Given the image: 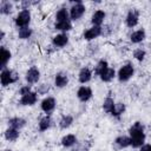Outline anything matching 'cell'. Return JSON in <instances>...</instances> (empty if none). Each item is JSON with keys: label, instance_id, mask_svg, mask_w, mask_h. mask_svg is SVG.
<instances>
[{"label": "cell", "instance_id": "6da1fadb", "mask_svg": "<svg viewBox=\"0 0 151 151\" xmlns=\"http://www.w3.org/2000/svg\"><path fill=\"white\" fill-rule=\"evenodd\" d=\"M130 134H131V145L133 147H139L144 144L145 134H144V127L142 123L136 122L130 129Z\"/></svg>", "mask_w": 151, "mask_h": 151}, {"label": "cell", "instance_id": "7a4b0ae2", "mask_svg": "<svg viewBox=\"0 0 151 151\" xmlns=\"http://www.w3.org/2000/svg\"><path fill=\"white\" fill-rule=\"evenodd\" d=\"M29 21H31V14H29L28 9L21 11V12L17 15V18H15V24H17V26H19L20 28L27 27V25L29 24Z\"/></svg>", "mask_w": 151, "mask_h": 151}, {"label": "cell", "instance_id": "3957f363", "mask_svg": "<svg viewBox=\"0 0 151 151\" xmlns=\"http://www.w3.org/2000/svg\"><path fill=\"white\" fill-rule=\"evenodd\" d=\"M0 79H1L2 86H7V85L14 83L18 79V76L13 71H11V70H2L1 76H0Z\"/></svg>", "mask_w": 151, "mask_h": 151}, {"label": "cell", "instance_id": "277c9868", "mask_svg": "<svg viewBox=\"0 0 151 151\" xmlns=\"http://www.w3.org/2000/svg\"><path fill=\"white\" fill-rule=\"evenodd\" d=\"M132 74H133V67H132V65L131 64H126V65H124L119 70L118 78H119L120 81H126V80H129L132 77Z\"/></svg>", "mask_w": 151, "mask_h": 151}, {"label": "cell", "instance_id": "5b68a950", "mask_svg": "<svg viewBox=\"0 0 151 151\" xmlns=\"http://www.w3.org/2000/svg\"><path fill=\"white\" fill-rule=\"evenodd\" d=\"M84 12H85V6L83 4H76L74 6H72L71 12H70V15H71V18L73 20H77V19H79V18L83 17Z\"/></svg>", "mask_w": 151, "mask_h": 151}, {"label": "cell", "instance_id": "8992f818", "mask_svg": "<svg viewBox=\"0 0 151 151\" xmlns=\"http://www.w3.org/2000/svg\"><path fill=\"white\" fill-rule=\"evenodd\" d=\"M39 77H40V72H39V70H38L35 66L31 67V68L27 71V73H26V80H27V83H29V84L37 83V81L39 80Z\"/></svg>", "mask_w": 151, "mask_h": 151}, {"label": "cell", "instance_id": "52a82bcc", "mask_svg": "<svg viewBox=\"0 0 151 151\" xmlns=\"http://www.w3.org/2000/svg\"><path fill=\"white\" fill-rule=\"evenodd\" d=\"M101 34V27L100 26H93L91 28H88L85 33H84V38L86 40H92L97 37H99Z\"/></svg>", "mask_w": 151, "mask_h": 151}, {"label": "cell", "instance_id": "ba28073f", "mask_svg": "<svg viewBox=\"0 0 151 151\" xmlns=\"http://www.w3.org/2000/svg\"><path fill=\"white\" fill-rule=\"evenodd\" d=\"M54 107H55V99L52 98V97H48V98L44 99L42 103H41V109L46 113L52 112L54 110Z\"/></svg>", "mask_w": 151, "mask_h": 151}, {"label": "cell", "instance_id": "9c48e42d", "mask_svg": "<svg viewBox=\"0 0 151 151\" xmlns=\"http://www.w3.org/2000/svg\"><path fill=\"white\" fill-rule=\"evenodd\" d=\"M77 96H78V98H79L81 101H87V100L92 97V91H91V88L87 87V86H81V87L78 90Z\"/></svg>", "mask_w": 151, "mask_h": 151}, {"label": "cell", "instance_id": "30bf717a", "mask_svg": "<svg viewBox=\"0 0 151 151\" xmlns=\"http://www.w3.org/2000/svg\"><path fill=\"white\" fill-rule=\"evenodd\" d=\"M138 11L136 9H131L129 13H127V17H126V25L129 27H134L137 24H138Z\"/></svg>", "mask_w": 151, "mask_h": 151}, {"label": "cell", "instance_id": "8fae6325", "mask_svg": "<svg viewBox=\"0 0 151 151\" xmlns=\"http://www.w3.org/2000/svg\"><path fill=\"white\" fill-rule=\"evenodd\" d=\"M35 101H37V93H34V92H29V93L22 96L20 99V104H22V105H33V104H35Z\"/></svg>", "mask_w": 151, "mask_h": 151}, {"label": "cell", "instance_id": "7c38bea8", "mask_svg": "<svg viewBox=\"0 0 151 151\" xmlns=\"http://www.w3.org/2000/svg\"><path fill=\"white\" fill-rule=\"evenodd\" d=\"M67 41H68V37L66 34H58V35H55L53 38V44L55 46H58V47L65 46L67 44Z\"/></svg>", "mask_w": 151, "mask_h": 151}, {"label": "cell", "instance_id": "4fadbf2b", "mask_svg": "<svg viewBox=\"0 0 151 151\" xmlns=\"http://www.w3.org/2000/svg\"><path fill=\"white\" fill-rule=\"evenodd\" d=\"M54 83H55V86H58V87H64V86L67 85L68 78H67V76L64 74V73H58V74L55 76Z\"/></svg>", "mask_w": 151, "mask_h": 151}, {"label": "cell", "instance_id": "5bb4252c", "mask_svg": "<svg viewBox=\"0 0 151 151\" xmlns=\"http://www.w3.org/2000/svg\"><path fill=\"white\" fill-rule=\"evenodd\" d=\"M8 124H9L11 127L19 130V129H21V127L25 126L26 120L22 119V118H18V117H17V118H12V119H9V120H8Z\"/></svg>", "mask_w": 151, "mask_h": 151}, {"label": "cell", "instance_id": "9a60e30c", "mask_svg": "<svg viewBox=\"0 0 151 151\" xmlns=\"http://www.w3.org/2000/svg\"><path fill=\"white\" fill-rule=\"evenodd\" d=\"M104 19H105V13L103 11H97L92 15V24L94 26H99L104 21Z\"/></svg>", "mask_w": 151, "mask_h": 151}, {"label": "cell", "instance_id": "2e32d148", "mask_svg": "<svg viewBox=\"0 0 151 151\" xmlns=\"http://www.w3.org/2000/svg\"><path fill=\"white\" fill-rule=\"evenodd\" d=\"M91 76H92V74H91V71H90L87 67L81 68V70H80V72H79V81H80V83H83V84H85V83L90 81Z\"/></svg>", "mask_w": 151, "mask_h": 151}, {"label": "cell", "instance_id": "e0dca14e", "mask_svg": "<svg viewBox=\"0 0 151 151\" xmlns=\"http://www.w3.org/2000/svg\"><path fill=\"white\" fill-rule=\"evenodd\" d=\"M145 39V32L143 29H139V31H136L131 34V41L132 42H140Z\"/></svg>", "mask_w": 151, "mask_h": 151}, {"label": "cell", "instance_id": "ac0fdd59", "mask_svg": "<svg viewBox=\"0 0 151 151\" xmlns=\"http://www.w3.org/2000/svg\"><path fill=\"white\" fill-rule=\"evenodd\" d=\"M116 144L119 147H127L131 145V138H129L126 136H120L116 139Z\"/></svg>", "mask_w": 151, "mask_h": 151}, {"label": "cell", "instance_id": "d6986e66", "mask_svg": "<svg viewBox=\"0 0 151 151\" xmlns=\"http://www.w3.org/2000/svg\"><path fill=\"white\" fill-rule=\"evenodd\" d=\"M19 137V132L17 129H13V127H9L6 130L5 132V138L7 140H15L17 138Z\"/></svg>", "mask_w": 151, "mask_h": 151}, {"label": "cell", "instance_id": "ffe728a7", "mask_svg": "<svg viewBox=\"0 0 151 151\" xmlns=\"http://www.w3.org/2000/svg\"><path fill=\"white\" fill-rule=\"evenodd\" d=\"M76 142H77V138H76L74 134H67V136H65V137L61 139V144H63L64 146H66V147L72 146L73 144H76Z\"/></svg>", "mask_w": 151, "mask_h": 151}, {"label": "cell", "instance_id": "44dd1931", "mask_svg": "<svg viewBox=\"0 0 151 151\" xmlns=\"http://www.w3.org/2000/svg\"><path fill=\"white\" fill-rule=\"evenodd\" d=\"M11 59V52L7 51L5 47H1V67L4 68L7 64V61Z\"/></svg>", "mask_w": 151, "mask_h": 151}, {"label": "cell", "instance_id": "7402d4cb", "mask_svg": "<svg viewBox=\"0 0 151 151\" xmlns=\"http://www.w3.org/2000/svg\"><path fill=\"white\" fill-rule=\"evenodd\" d=\"M51 123H52V120H51V118H50L48 116L41 118V120H40V123H39V130H40V131L47 130V129L51 126Z\"/></svg>", "mask_w": 151, "mask_h": 151}, {"label": "cell", "instance_id": "603a6c76", "mask_svg": "<svg viewBox=\"0 0 151 151\" xmlns=\"http://www.w3.org/2000/svg\"><path fill=\"white\" fill-rule=\"evenodd\" d=\"M107 68H109V67H107V63H106L105 60H100V61L97 64V66H96V74L101 76Z\"/></svg>", "mask_w": 151, "mask_h": 151}, {"label": "cell", "instance_id": "cb8c5ba5", "mask_svg": "<svg viewBox=\"0 0 151 151\" xmlns=\"http://www.w3.org/2000/svg\"><path fill=\"white\" fill-rule=\"evenodd\" d=\"M55 18H57V22L66 21V20H68V13H67V11H66L65 8H61V9H59V11L57 12Z\"/></svg>", "mask_w": 151, "mask_h": 151}, {"label": "cell", "instance_id": "d4e9b609", "mask_svg": "<svg viewBox=\"0 0 151 151\" xmlns=\"http://www.w3.org/2000/svg\"><path fill=\"white\" fill-rule=\"evenodd\" d=\"M55 28L60 29V31H70L72 28V25H71L70 20L60 21V22H55Z\"/></svg>", "mask_w": 151, "mask_h": 151}, {"label": "cell", "instance_id": "484cf974", "mask_svg": "<svg viewBox=\"0 0 151 151\" xmlns=\"http://www.w3.org/2000/svg\"><path fill=\"white\" fill-rule=\"evenodd\" d=\"M103 107H104L105 112L111 113V112H112V110H113V107H114V101H113V99H112V98H110V97H107V98L105 99V101H104Z\"/></svg>", "mask_w": 151, "mask_h": 151}, {"label": "cell", "instance_id": "4316f807", "mask_svg": "<svg viewBox=\"0 0 151 151\" xmlns=\"http://www.w3.org/2000/svg\"><path fill=\"white\" fill-rule=\"evenodd\" d=\"M113 77H114V70H113V68H107V70L100 76V79H101L103 81H110Z\"/></svg>", "mask_w": 151, "mask_h": 151}, {"label": "cell", "instance_id": "83f0119b", "mask_svg": "<svg viewBox=\"0 0 151 151\" xmlns=\"http://www.w3.org/2000/svg\"><path fill=\"white\" fill-rule=\"evenodd\" d=\"M124 110H125V105H124V104H122V103H119V104H114V107H113L111 114L118 117V116H120V114L124 112Z\"/></svg>", "mask_w": 151, "mask_h": 151}, {"label": "cell", "instance_id": "f1b7e54d", "mask_svg": "<svg viewBox=\"0 0 151 151\" xmlns=\"http://www.w3.org/2000/svg\"><path fill=\"white\" fill-rule=\"evenodd\" d=\"M72 122H73V118H72L71 116H64V117L61 118L59 125H60L61 129H66V127H68V126L72 124Z\"/></svg>", "mask_w": 151, "mask_h": 151}, {"label": "cell", "instance_id": "f546056e", "mask_svg": "<svg viewBox=\"0 0 151 151\" xmlns=\"http://www.w3.org/2000/svg\"><path fill=\"white\" fill-rule=\"evenodd\" d=\"M31 34H32V29L28 27H22L19 29V38L20 39H27L31 37Z\"/></svg>", "mask_w": 151, "mask_h": 151}, {"label": "cell", "instance_id": "4dcf8cb0", "mask_svg": "<svg viewBox=\"0 0 151 151\" xmlns=\"http://www.w3.org/2000/svg\"><path fill=\"white\" fill-rule=\"evenodd\" d=\"M11 11H12V5H11L9 2H7V1H4V2L1 4L0 12H1L2 14H8Z\"/></svg>", "mask_w": 151, "mask_h": 151}, {"label": "cell", "instance_id": "1f68e13d", "mask_svg": "<svg viewBox=\"0 0 151 151\" xmlns=\"http://www.w3.org/2000/svg\"><path fill=\"white\" fill-rule=\"evenodd\" d=\"M133 57H134L137 60L142 61V60L144 59V57H145V51H143L142 48H138V50H136V51L133 52Z\"/></svg>", "mask_w": 151, "mask_h": 151}, {"label": "cell", "instance_id": "d6a6232c", "mask_svg": "<svg viewBox=\"0 0 151 151\" xmlns=\"http://www.w3.org/2000/svg\"><path fill=\"white\" fill-rule=\"evenodd\" d=\"M29 92H31V88H29L28 85L21 87V90H20V94H22V96H25V94H27V93H29Z\"/></svg>", "mask_w": 151, "mask_h": 151}, {"label": "cell", "instance_id": "836d02e7", "mask_svg": "<svg viewBox=\"0 0 151 151\" xmlns=\"http://www.w3.org/2000/svg\"><path fill=\"white\" fill-rule=\"evenodd\" d=\"M140 151H151V145H150V144H145V145H143L142 149H140Z\"/></svg>", "mask_w": 151, "mask_h": 151}, {"label": "cell", "instance_id": "e575fe53", "mask_svg": "<svg viewBox=\"0 0 151 151\" xmlns=\"http://www.w3.org/2000/svg\"><path fill=\"white\" fill-rule=\"evenodd\" d=\"M6 151H12V150H6Z\"/></svg>", "mask_w": 151, "mask_h": 151}]
</instances>
